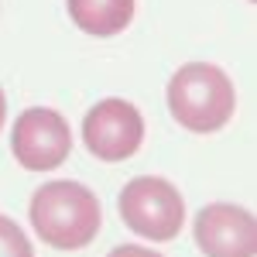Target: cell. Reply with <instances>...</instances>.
<instances>
[{
    "label": "cell",
    "mask_w": 257,
    "mask_h": 257,
    "mask_svg": "<svg viewBox=\"0 0 257 257\" xmlns=\"http://www.w3.org/2000/svg\"><path fill=\"white\" fill-rule=\"evenodd\" d=\"M106 257H161L158 250H148V247H134V243H123V247H113Z\"/></svg>",
    "instance_id": "cell-9"
},
{
    "label": "cell",
    "mask_w": 257,
    "mask_h": 257,
    "mask_svg": "<svg viewBox=\"0 0 257 257\" xmlns=\"http://www.w3.org/2000/svg\"><path fill=\"white\" fill-rule=\"evenodd\" d=\"M168 110L192 134H216L237 110V89L213 62H189L168 79Z\"/></svg>",
    "instance_id": "cell-2"
},
{
    "label": "cell",
    "mask_w": 257,
    "mask_h": 257,
    "mask_svg": "<svg viewBox=\"0 0 257 257\" xmlns=\"http://www.w3.org/2000/svg\"><path fill=\"white\" fill-rule=\"evenodd\" d=\"M31 226L55 250H82L96 240L103 209L89 185L59 178L31 196Z\"/></svg>",
    "instance_id": "cell-1"
},
{
    "label": "cell",
    "mask_w": 257,
    "mask_h": 257,
    "mask_svg": "<svg viewBox=\"0 0 257 257\" xmlns=\"http://www.w3.org/2000/svg\"><path fill=\"white\" fill-rule=\"evenodd\" d=\"M196 243L206 257H254L257 223L254 213L237 202H209L192 219Z\"/></svg>",
    "instance_id": "cell-6"
},
{
    "label": "cell",
    "mask_w": 257,
    "mask_h": 257,
    "mask_svg": "<svg viewBox=\"0 0 257 257\" xmlns=\"http://www.w3.org/2000/svg\"><path fill=\"white\" fill-rule=\"evenodd\" d=\"M11 151L28 172H52L72 155V127L59 110L31 106L14 120Z\"/></svg>",
    "instance_id": "cell-4"
},
{
    "label": "cell",
    "mask_w": 257,
    "mask_h": 257,
    "mask_svg": "<svg viewBox=\"0 0 257 257\" xmlns=\"http://www.w3.org/2000/svg\"><path fill=\"white\" fill-rule=\"evenodd\" d=\"M120 219L144 240L168 243L185 226V199L168 178L161 175H138L123 185L117 199Z\"/></svg>",
    "instance_id": "cell-3"
},
{
    "label": "cell",
    "mask_w": 257,
    "mask_h": 257,
    "mask_svg": "<svg viewBox=\"0 0 257 257\" xmlns=\"http://www.w3.org/2000/svg\"><path fill=\"white\" fill-rule=\"evenodd\" d=\"M82 141L89 155L99 161H127L141 151L144 141V117L134 103L120 96L99 99L82 120Z\"/></svg>",
    "instance_id": "cell-5"
},
{
    "label": "cell",
    "mask_w": 257,
    "mask_h": 257,
    "mask_svg": "<svg viewBox=\"0 0 257 257\" xmlns=\"http://www.w3.org/2000/svg\"><path fill=\"white\" fill-rule=\"evenodd\" d=\"M4 117H7V96H4V89H0V127H4Z\"/></svg>",
    "instance_id": "cell-10"
},
{
    "label": "cell",
    "mask_w": 257,
    "mask_h": 257,
    "mask_svg": "<svg viewBox=\"0 0 257 257\" xmlns=\"http://www.w3.org/2000/svg\"><path fill=\"white\" fill-rule=\"evenodd\" d=\"M69 18L93 38H113L134 21V0H69Z\"/></svg>",
    "instance_id": "cell-7"
},
{
    "label": "cell",
    "mask_w": 257,
    "mask_h": 257,
    "mask_svg": "<svg viewBox=\"0 0 257 257\" xmlns=\"http://www.w3.org/2000/svg\"><path fill=\"white\" fill-rule=\"evenodd\" d=\"M0 257H35L31 240L24 237V230L4 213H0Z\"/></svg>",
    "instance_id": "cell-8"
}]
</instances>
